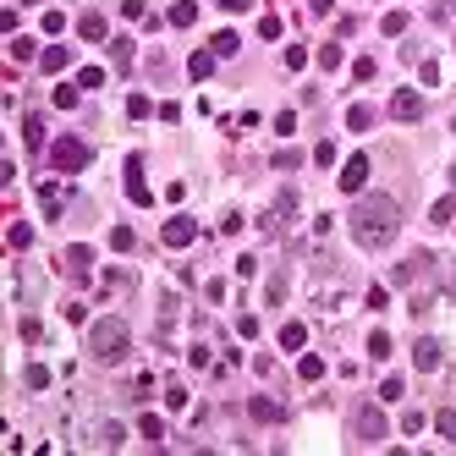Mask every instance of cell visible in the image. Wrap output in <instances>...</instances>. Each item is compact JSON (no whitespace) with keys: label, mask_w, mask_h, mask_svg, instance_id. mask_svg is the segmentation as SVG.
<instances>
[{"label":"cell","mask_w":456,"mask_h":456,"mask_svg":"<svg viewBox=\"0 0 456 456\" xmlns=\"http://www.w3.org/2000/svg\"><path fill=\"white\" fill-rule=\"evenodd\" d=\"M127 347H132V330H127V319H99V324H88V358L94 363H116V358H127Z\"/></svg>","instance_id":"7a4b0ae2"},{"label":"cell","mask_w":456,"mask_h":456,"mask_svg":"<svg viewBox=\"0 0 456 456\" xmlns=\"http://www.w3.org/2000/svg\"><path fill=\"white\" fill-rule=\"evenodd\" d=\"M110 247H116V253H132V247H138L132 226H116V231H110Z\"/></svg>","instance_id":"ffe728a7"},{"label":"cell","mask_w":456,"mask_h":456,"mask_svg":"<svg viewBox=\"0 0 456 456\" xmlns=\"http://www.w3.org/2000/svg\"><path fill=\"white\" fill-rule=\"evenodd\" d=\"M369 358H390V335H385V330L369 335Z\"/></svg>","instance_id":"f546056e"},{"label":"cell","mask_w":456,"mask_h":456,"mask_svg":"<svg viewBox=\"0 0 456 456\" xmlns=\"http://www.w3.org/2000/svg\"><path fill=\"white\" fill-rule=\"evenodd\" d=\"M220 6H226V11H247L253 0H220Z\"/></svg>","instance_id":"7dc6e473"},{"label":"cell","mask_w":456,"mask_h":456,"mask_svg":"<svg viewBox=\"0 0 456 456\" xmlns=\"http://www.w3.org/2000/svg\"><path fill=\"white\" fill-rule=\"evenodd\" d=\"M127 116H132V121H143V116H154V105L143 99V94H132V99H127Z\"/></svg>","instance_id":"f1b7e54d"},{"label":"cell","mask_w":456,"mask_h":456,"mask_svg":"<svg viewBox=\"0 0 456 456\" xmlns=\"http://www.w3.org/2000/svg\"><path fill=\"white\" fill-rule=\"evenodd\" d=\"M451 182H456V165H451Z\"/></svg>","instance_id":"681fc988"},{"label":"cell","mask_w":456,"mask_h":456,"mask_svg":"<svg viewBox=\"0 0 456 456\" xmlns=\"http://www.w3.org/2000/svg\"><path fill=\"white\" fill-rule=\"evenodd\" d=\"M99 82H105L99 67H82V72H77V88H99Z\"/></svg>","instance_id":"836d02e7"},{"label":"cell","mask_w":456,"mask_h":456,"mask_svg":"<svg viewBox=\"0 0 456 456\" xmlns=\"http://www.w3.org/2000/svg\"><path fill=\"white\" fill-rule=\"evenodd\" d=\"M110 55H116V67H121V72L132 67V44H127V39H116V44H110Z\"/></svg>","instance_id":"1f68e13d"},{"label":"cell","mask_w":456,"mask_h":456,"mask_svg":"<svg viewBox=\"0 0 456 456\" xmlns=\"http://www.w3.org/2000/svg\"><path fill=\"white\" fill-rule=\"evenodd\" d=\"M401 231V204L390 193H369L352 204V242L358 247H390Z\"/></svg>","instance_id":"6da1fadb"},{"label":"cell","mask_w":456,"mask_h":456,"mask_svg":"<svg viewBox=\"0 0 456 456\" xmlns=\"http://www.w3.org/2000/svg\"><path fill=\"white\" fill-rule=\"evenodd\" d=\"M297 165H303V154H297V149H281V154H275V170H297Z\"/></svg>","instance_id":"d6a6232c"},{"label":"cell","mask_w":456,"mask_h":456,"mask_svg":"<svg viewBox=\"0 0 456 456\" xmlns=\"http://www.w3.org/2000/svg\"><path fill=\"white\" fill-rule=\"evenodd\" d=\"M22 341H44V324L39 319H22Z\"/></svg>","instance_id":"7bdbcfd3"},{"label":"cell","mask_w":456,"mask_h":456,"mask_svg":"<svg viewBox=\"0 0 456 456\" xmlns=\"http://www.w3.org/2000/svg\"><path fill=\"white\" fill-rule=\"evenodd\" d=\"M127 198H132V204H149V198H154L149 182H143V159H138V154L127 159Z\"/></svg>","instance_id":"9c48e42d"},{"label":"cell","mask_w":456,"mask_h":456,"mask_svg":"<svg viewBox=\"0 0 456 456\" xmlns=\"http://www.w3.org/2000/svg\"><path fill=\"white\" fill-rule=\"evenodd\" d=\"M429 220H435V226H451L456 220V198H440V204L429 209Z\"/></svg>","instance_id":"7402d4cb"},{"label":"cell","mask_w":456,"mask_h":456,"mask_svg":"<svg viewBox=\"0 0 456 456\" xmlns=\"http://www.w3.org/2000/svg\"><path fill=\"white\" fill-rule=\"evenodd\" d=\"M286 67H292V72H303V67H308V50H303V44H292V50H286Z\"/></svg>","instance_id":"74e56055"},{"label":"cell","mask_w":456,"mask_h":456,"mask_svg":"<svg viewBox=\"0 0 456 456\" xmlns=\"http://www.w3.org/2000/svg\"><path fill=\"white\" fill-rule=\"evenodd\" d=\"M347 127H352V132H369V127H374V110H369V105H352V110H347Z\"/></svg>","instance_id":"2e32d148"},{"label":"cell","mask_w":456,"mask_h":456,"mask_svg":"<svg viewBox=\"0 0 456 456\" xmlns=\"http://www.w3.org/2000/svg\"><path fill=\"white\" fill-rule=\"evenodd\" d=\"M435 429H440L446 440H456V412H451V407H446V412H435Z\"/></svg>","instance_id":"4dcf8cb0"},{"label":"cell","mask_w":456,"mask_h":456,"mask_svg":"<svg viewBox=\"0 0 456 456\" xmlns=\"http://www.w3.org/2000/svg\"><path fill=\"white\" fill-rule=\"evenodd\" d=\"M418 77H423V82L435 88V82H440V61H423V67H418Z\"/></svg>","instance_id":"ee69618b"},{"label":"cell","mask_w":456,"mask_h":456,"mask_svg":"<svg viewBox=\"0 0 456 456\" xmlns=\"http://www.w3.org/2000/svg\"><path fill=\"white\" fill-rule=\"evenodd\" d=\"M215 61H220V55H215V50H198V55H193V61H187V77H198V82H204V77L215 72Z\"/></svg>","instance_id":"5bb4252c"},{"label":"cell","mask_w":456,"mask_h":456,"mask_svg":"<svg viewBox=\"0 0 456 456\" xmlns=\"http://www.w3.org/2000/svg\"><path fill=\"white\" fill-rule=\"evenodd\" d=\"M39 67H44V72H67V67H72V50H67V44H50V50L39 55Z\"/></svg>","instance_id":"4fadbf2b"},{"label":"cell","mask_w":456,"mask_h":456,"mask_svg":"<svg viewBox=\"0 0 456 456\" xmlns=\"http://www.w3.org/2000/svg\"><path fill=\"white\" fill-rule=\"evenodd\" d=\"M6 242H11V247H17V253H22V247H28V242H33V226H28V220H17V226L6 231Z\"/></svg>","instance_id":"603a6c76"},{"label":"cell","mask_w":456,"mask_h":456,"mask_svg":"<svg viewBox=\"0 0 456 456\" xmlns=\"http://www.w3.org/2000/svg\"><path fill=\"white\" fill-rule=\"evenodd\" d=\"M22 138L39 149V143H44V116H28V121H22Z\"/></svg>","instance_id":"4316f807"},{"label":"cell","mask_w":456,"mask_h":456,"mask_svg":"<svg viewBox=\"0 0 456 456\" xmlns=\"http://www.w3.org/2000/svg\"><path fill=\"white\" fill-rule=\"evenodd\" d=\"M33 55V39H11V61H28Z\"/></svg>","instance_id":"b9f144b4"},{"label":"cell","mask_w":456,"mask_h":456,"mask_svg":"<svg viewBox=\"0 0 456 456\" xmlns=\"http://www.w3.org/2000/svg\"><path fill=\"white\" fill-rule=\"evenodd\" d=\"M313 165H335V143H319V149H313Z\"/></svg>","instance_id":"f6af8a7d"},{"label":"cell","mask_w":456,"mask_h":456,"mask_svg":"<svg viewBox=\"0 0 456 456\" xmlns=\"http://www.w3.org/2000/svg\"><path fill=\"white\" fill-rule=\"evenodd\" d=\"M138 435H143V440H159V435H165V423H159V418H154V412H149V418L138 423Z\"/></svg>","instance_id":"e575fe53"},{"label":"cell","mask_w":456,"mask_h":456,"mask_svg":"<svg viewBox=\"0 0 456 456\" xmlns=\"http://www.w3.org/2000/svg\"><path fill=\"white\" fill-rule=\"evenodd\" d=\"M363 182H369V154H352L341 165V193H363Z\"/></svg>","instance_id":"8992f818"},{"label":"cell","mask_w":456,"mask_h":456,"mask_svg":"<svg viewBox=\"0 0 456 456\" xmlns=\"http://www.w3.org/2000/svg\"><path fill=\"white\" fill-rule=\"evenodd\" d=\"M352 77H358V82H369V77H374V61H369V55H358V61H352Z\"/></svg>","instance_id":"f35d334b"},{"label":"cell","mask_w":456,"mask_h":456,"mask_svg":"<svg viewBox=\"0 0 456 456\" xmlns=\"http://www.w3.org/2000/svg\"><path fill=\"white\" fill-rule=\"evenodd\" d=\"M209 50H215V55H236V50H242V39H236V33H215V39H209Z\"/></svg>","instance_id":"44dd1931"},{"label":"cell","mask_w":456,"mask_h":456,"mask_svg":"<svg viewBox=\"0 0 456 456\" xmlns=\"http://www.w3.org/2000/svg\"><path fill=\"white\" fill-rule=\"evenodd\" d=\"M390 116H396V121H418V116H423V94H412V88H401V94L390 99Z\"/></svg>","instance_id":"52a82bcc"},{"label":"cell","mask_w":456,"mask_h":456,"mask_svg":"<svg viewBox=\"0 0 456 456\" xmlns=\"http://www.w3.org/2000/svg\"><path fill=\"white\" fill-rule=\"evenodd\" d=\"M341 61H347V55H341V44H319V67H324V72H335Z\"/></svg>","instance_id":"484cf974"},{"label":"cell","mask_w":456,"mask_h":456,"mask_svg":"<svg viewBox=\"0 0 456 456\" xmlns=\"http://www.w3.org/2000/svg\"><path fill=\"white\" fill-rule=\"evenodd\" d=\"M440 358H446V347H440V341H435V335H423V341H418V347H412V363H418V369H423V374H435V369H440Z\"/></svg>","instance_id":"ba28073f"},{"label":"cell","mask_w":456,"mask_h":456,"mask_svg":"<svg viewBox=\"0 0 456 456\" xmlns=\"http://www.w3.org/2000/svg\"><path fill=\"white\" fill-rule=\"evenodd\" d=\"M303 341H308V324H297V319H292V324L281 330V347H286V352H297Z\"/></svg>","instance_id":"ac0fdd59"},{"label":"cell","mask_w":456,"mask_h":456,"mask_svg":"<svg viewBox=\"0 0 456 456\" xmlns=\"http://www.w3.org/2000/svg\"><path fill=\"white\" fill-rule=\"evenodd\" d=\"M77 33H82L88 44H105V39H110V22H105L99 11H82V17H77Z\"/></svg>","instance_id":"8fae6325"},{"label":"cell","mask_w":456,"mask_h":456,"mask_svg":"<svg viewBox=\"0 0 456 456\" xmlns=\"http://www.w3.org/2000/svg\"><path fill=\"white\" fill-rule=\"evenodd\" d=\"M292 215H297V193H292V187H286V193H281V198H275V204H270V215H264V220H258V226L270 231V236H275V231L286 226V220H292Z\"/></svg>","instance_id":"5b68a950"},{"label":"cell","mask_w":456,"mask_h":456,"mask_svg":"<svg viewBox=\"0 0 456 456\" xmlns=\"http://www.w3.org/2000/svg\"><path fill=\"white\" fill-rule=\"evenodd\" d=\"M159 236H165V247H187V242L198 236V226H193L187 215H176V220H165V231H159Z\"/></svg>","instance_id":"30bf717a"},{"label":"cell","mask_w":456,"mask_h":456,"mask_svg":"<svg viewBox=\"0 0 456 456\" xmlns=\"http://www.w3.org/2000/svg\"><path fill=\"white\" fill-rule=\"evenodd\" d=\"M88 270H94V247H67V275H77V281H82Z\"/></svg>","instance_id":"7c38bea8"},{"label":"cell","mask_w":456,"mask_h":456,"mask_svg":"<svg viewBox=\"0 0 456 456\" xmlns=\"http://www.w3.org/2000/svg\"><path fill=\"white\" fill-rule=\"evenodd\" d=\"M297 374H303L308 385H313V380H324V358H313V352H308L303 363H297Z\"/></svg>","instance_id":"d4e9b609"},{"label":"cell","mask_w":456,"mask_h":456,"mask_svg":"<svg viewBox=\"0 0 456 456\" xmlns=\"http://www.w3.org/2000/svg\"><path fill=\"white\" fill-rule=\"evenodd\" d=\"M193 22H198V6L193 0H176L170 6V28H193Z\"/></svg>","instance_id":"9a60e30c"},{"label":"cell","mask_w":456,"mask_h":456,"mask_svg":"<svg viewBox=\"0 0 456 456\" xmlns=\"http://www.w3.org/2000/svg\"><path fill=\"white\" fill-rule=\"evenodd\" d=\"M258 39H281V17H258Z\"/></svg>","instance_id":"d590c367"},{"label":"cell","mask_w":456,"mask_h":456,"mask_svg":"<svg viewBox=\"0 0 456 456\" xmlns=\"http://www.w3.org/2000/svg\"><path fill=\"white\" fill-rule=\"evenodd\" d=\"M385 39H401V33H407V11H385Z\"/></svg>","instance_id":"d6986e66"},{"label":"cell","mask_w":456,"mask_h":456,"mask_svg":"<svg viewBox=\"0 0 456 456\" xmlns=\"http://www.w3.org/2000/svg\"><path fill=\"white\" fill-rule=\"evenodd\" d=\"M22 380H28V390H50V369H44V363H28Z\"/></svg>","instance_id":"cb8c5ba5"},{"label":"cell","mask_w":456,"mask_h":456,"mask_svg":"<svg viewBox=\"0 0 456 456\" xmlns=\"http://www.w3.org/2000/svg\"><path fill=\"white\" fill-rule=\"evenodd\" d=\"M88 159H94V149H88L82 138H55V143H50V170H61V176L82 170Z\"/></svg>","instance_id":"3957f363"},{"label":"cell","mask_w":456,"mask_h":456,"mask_svg":"<svg viewBox=\"0 0 456 456\" xmlns=\"http://www.w3.org/2000/svg\"><path fill=\"white\" fill-rule=\"evenodd\" d=\"M451 132H456V116H451Z\"/></svg>","instance_id":"c3c4849f"},{"label":"cell","mask_w":456,"mask_h":456,"mask_svg":"<svg viewBox=\"0 0 456 456\" xmlns=\"http://www.w3.org/2000/svg\"><path fill=\"white\" fill-rule=\"evenodd\" d=\"M165 407H170V412H182V407H187V390H182V385H170V390H165Z\"/></svg>","instance_id":"8d00e7d4"},{"label":"cell","mask_w":456,"mask_h":456,"mask_svg":"<svg viewBox=\"0 0 456 456\" xmlns=\"http://www.w3.org/2000/svg\"><path fill=\"white\" fill-rule=\"evenodd\" d=\"M401 390H407L401 380H385V385H380V401H401Z\"/></svg>","instance_id":"60d3db41"},{"label":"cell","mask_w":456,"mask_h":456,"mask_svg":"<svg viewBox=\"0 0 456 456\" xmlns=\"http://www.w3.org/2000/svg\"><path fill=\"white\" fill-rule=\"evenodd\" d=\"M77 99H82L77 88H55V105H61V110H77Z\"/></svg>","instance_id":"ab89813d"},{"label":"cell","mask_w":456,"mask_h":456,"mask_svg":"<svg viewBox=\"0 0 456 456\" xmlns=\"http://www.w3.org/2000/svg\"><path fill=\"white\" fill-rule=\"evenodd\" d=\"M308 11H313V17H330V11H335V0H308Z\"/></svg>","instance_id":"bcb514c9"},{"label":"cell","mask_w":456,"mask_h":456,"mask_svg":"<svg viewBox=\"0 0 456 456\" xmlns=\"http://www.w3.org/2000/svg\"><path fill=\"white\" fill-rule=\"evenodd\" d=\"M121 440H127V429H121V423H105V429H99V446H105V451H116Z\"/></svg>","instance_id":"83f0119b"},{"label":"cell","mask_w":456,"mask_h":456,"mask_svg":"<svg viewBox=\"0 0 456 456\" xmlns=\"http://www.w3.org/2000/svg\"><path fill=\"white\" fill-rule=\"evenodd\" d=\"M247 412H253L258 423H275V418H281V407H275L270 396H253V407H247Z\"/></svg>","instance_id":"e0dca14e"},{"label":"cell","mask_w":456,"mask_h":456,"mask_svg":"<svg viewBox=\"0 0 456 456\" xmlns=\"http://www.w3.org/2000/svg\"><path fill=\"white\" fill-rule=\"evenodd\" d=\"M352 435H358V446H380V440H385V412H380V407H358Z\"/></svg>","instance_id":"277c9868"}]
</instances>
